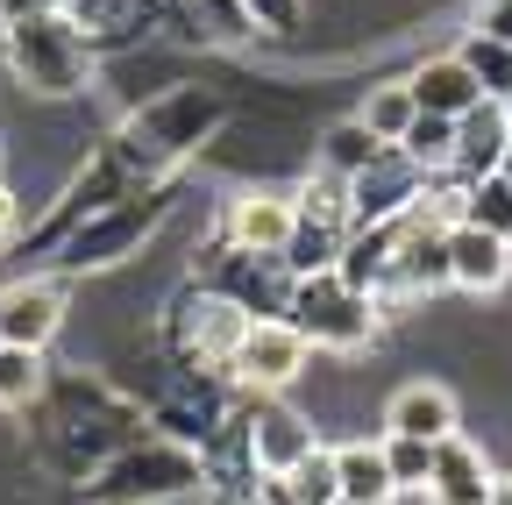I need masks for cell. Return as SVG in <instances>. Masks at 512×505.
<instances>
[{
  "label": "cell",
  "mask_w": 512,
  "mask_h": 505,
  "mask_svg": "<svg viewBox=\"0 0 512 505\" xmlns=\"http://www.w3.org/2000/svg\"><path fill=\"white\" fill-rule=\"evenodd\" d=\"M221 121H228V107H221L214 86H171V93H157L136 114L114 121L107 157L136 178V185H171L178 164H192V157L221 136Z\"/></svg>",
  "instance_id": "1"
},
{
  "label": "cell",
  "mask_w": 512,
  "mask_h": 505,
  "mask_svg": "<svg viewBox=\"0 0 512 505\" xmlns=\"http://www.w3.org/2000/svg\"><path fill=\"white\" fill-rule=\"evenodd\" d=\"M0 57H8V79L36 100H72V93L93 86V43L79 36V22L64 8L8 22L0 29Z\"/></svg>",
  "instance_id": "2"
},
{
  "label": "cell",
  "mask_w": 512,
  "mask_h": 505,
  "mask_svg": "<svg viewBox=\"0 0 512 505\" xmlns=\"http://www.w3.org/2000/svg\"><path fill=\"white\" fill-rule=\"evenodd\" d=\"M164 214H171V193H164V185H136L128 200H114V207H100V214H86V221L64 228L57 271H64V278H86V271H107V264H121V257H136V249L157 235Z\"/></svg>",
  "instance_id": "3"
},
{
  "label": "cell",
  "mask_w": 512,
  "mask_h": 505,
  "mask_svg": "<svg viewBox=\"0 0 512 505\" xmlns=\"http://www.w3.org/2000/svg\"><path fill=\"white\" fill-rule=\"evenodd\" d=\"M242 328H249V313H242L235 299L207 292L200 278H185V285L164 299V349H171V363H185V370H221V377H228V356H235Z\"/></svg>",
  "instance_id": "4"
},
{
  "label": "cell",
  "mask_w": 512,
  "mask_h": 505,
  "mask_svg": "<svg viewBox=\"0 0 512 505\" xmlns=\"http://www.w3.org/2000/svg\"><path fill=\"white\" fill-rule=\"evenodd\" d=\"M285 321L313 342V349H335V356H356L370 349L377 335V299L356 292L342 271H313V278H292V306Z\"/></svg>",
  "instance_id": "5"
},
{
  "label": "cell",
  "mask_w": 512,
  "mask_h": 505,
  "mask_svg": "<svg viewBox=\"0 0 512 505\" xmlns=\"http://www.w3.org/2000/svg\"><path fill=\"white\" fill-rule=\"evenodd\" d=\"M178 491H200V449H185V441H136V449H121L93 484L86 498L100 505H143V498H178Z\"/></svg>",
  "instance_id": "6"
},
{
  "label": "cell",
  "mask_w": 512,
  "mask_h": 505,
  "mask_svg": "<svg viewBox=\"0 0 512 505\" xmlns=\"http://www.w3.org/2000/svg\"><path fill=\"white\" fill-rule=\"evenodd\" d=\"M306 363H313V342L285 321V313H271V321H249L242 328V342L228 356V385L242 399H278V392H292L306 377Z\"/></svg>",
  "instance_id": "7"
},
{
  "label": "cell",
  "mask_w": 512,
  "mask_h": 505,
  "mask_svg": "<svg viewBox=\"0 0 512 505\" xmlns=\"http://www.w3.org/2000/svg\"><path fill=\"white\" fill-rule=\"evenodd\" d=\"M192 278H200L207 292H221V299H235L249 321H271V313L292 306V271H285V257H256V249H235V242H221V235L200 249Z\"/></svg>",
  "instance_id": "8"
},
{
  "label": "cell",
  "mask_w": 512,
  "mask_h": 505,
  "mask_svg": "<svg viewBox=\"0 0 512 505\" xmlns=\"http://www.w3.org/2000/svg\"><path fill=\"white\" fill-rule=\"evenodd\" d=\"M228 413H235V385H228L221 370H185V363L164 377V392L150 399L157 434H164V441H185V449H200V441H207Z\"/></svg>",
  "instance_id": "9"
},
{
  "label": "cell",
  "mask_w": 512,
  "mask_h": 505,
  "mask_svg": "<svg viewBox=\"0 0 512 505\" xmlns=\"http://www.w3.org/2000/svg\"><path fill=\"white\" fill-rule=\"evenodd\" d=\"M292 228H299V200H292V193H271V185H249V193H235L228 214H221V242L256 249V257H285Z\"/></svg>",
  "instance_id": "10"
},
{
  "label": "cell",
  "mask_w": 512,
  "mask_h": 505,
  "mask_svg": "<svg viewBox=\"0 0 512 505\" xmlns=\"http://www.w3.org/2000/svg\"><path fill=\"white\" fill-rule=\"evenodd\" d=\"M420 185H427V171H420L413 157L384 150L370 171H356V178H349V228H370V221H399V214H413Z\"/></svg>",
  "instance_id": "11"
},
{
  "label": "cell",
  "mask_w": 512,
  "mask_h": 505,
  "mask_svg": "<svg viewBox=\"0 0 512 505\" xmlns=\"http://www.w3.org/2000/svg\"><path fill=\"white\" fill-rule=\"evenodd\" d=\"M57 328H64V278L0 285V342L8 349H50Z\"/></svg>",
  "instance_id": "12"
},
{
  "label": "cell",
  "mask_w": 512,
  "mask_h": 505,
  "mask_svg": "<svg viewBox=\"0 0 512 505\" xmlns=\"http://www.w3.org/2000/svg\"><path fill=\"white\" fill-rule=\"evenodd\" d=\"M242 413H249V449H256V470H264V477H285L313 441H320L313 420L285 406V392L278 399H242Z\"/></svg>",
  "instance_id": "13"
},
{
  "label": "cell",
  "mask_w": 512,
  "mask_h": 505,
  "mask_svg": "<svg viewBox=\"0 0 512 505\" xmlns=\"http://www.w3.org/2000/svg\"><path fill=\"white\" fill-rule=\"evenodd\" d=\"M448 242V285L456 292H498L505 278H512V242L505 235H491V228H477V221H456L441 235Z\"/></svg>",
  "instance_id": "14"
},
{
  "label": "cell",
  "mask_w": 512,
  "mask_h": 505,
  "mask_svg": "<svg viewBox=\"0 0 512 505\" xmlns=\"http://www.w3.org/2000/svg\"><path fill=\"white\" fill-rule=\"evenodd\" d=\"M384 434H413V441H448L463 434V406L448 385H434V377H413V385L392 392V406H384Z\"/></svg>",
  "instance_id": "15"
},
{
  "label": "cell",
  "mask_w": 512,
  "mask_h": 505,
  "mask_svg": "<svg viewBox=\"0 0 512 505\" xmlns=\"http://www.w3.org/2000/svg\"><path fill=\"white\" fill-rule=\"evenodd\" d=\"M420 498L427 505H484L491 498V463H484V449H477L470 434L434 441V477H427Z\"/></svg>",
  "instance_id": "16"
},
{
  "label": "cell",
  "mask_w": 512,
  "mask_h": 505,
  "mask_svg": "<svg viewBox=\"0 0 512 505\" xmlns=\"http://www.w3.org/2000/svg\"><path fill=\"white\" fill-rule=\"evenodd\" d=\"M164 22L185 43H200V50H235V43L256 36V22H249L242 0H164Z\"/></svg>",
  "instance_id": "17"
},
{
  "label": "cell",
  "mask_w": 512,
  "mask_h": 505,
  "mask_svg": "<svg viewBox=\"0 0 512 505\" xmlns=\"http://www.w3.org/2000/svg\"><path fill=\"white\" fill-rule=\"evenodd\" d=\"M64 15L79 22V36L100 50V43H136L164 22V0H57Z\"/></svg>",
  "instance_id": "18"
},
{
  "label": "cell",
  "mask_w": 512,
  "mask_h": 505,
  "mask_svg": "<svg viewBox=\"0 0 512 505\" xmlns=\"http://www.w3.org/2000/svg\"><path fill=\"white\" fill-rule=\"evenodd\" d=\"M512 150V121H505V100H477L463 121H456V178H491Z\"/></svg>",
  "instance_id": "19"
},
{
  "label": "cell",
  "mask_w": 512,
  "mask_h": 505,
  "mask_svg": "<svg viewBox=\"0 0 512 505\" xmlns=\"http://www.w3.org/2000/svg\"><path fill=\"white\" fill-rule=\"evenodd\" d=\"M413 86V100H420V114H448V121H463L477 100H491L484 86H477V72L463 65V57L456 50H448V57H427V65L406 79Z\"/></svg>",
  "instance_id": "20"
},
{
  "label": "cell",
  "mask_w": 512,
  "mask_h": 505,
  "mask_svg": "<svg viewBox=\"0 0 512 505\" xmlns=\"http://www.w3.org/2000/svg\"><path fill=\"white\" fill-rule=\"evenodd\" d=\"M335 484H342L349 505H392V498H399L392 463H384V434L342 441V449H335Z\"/></svg>",
  "instance_id": "21"
},
{
  "label": "cell",
  "mask_w": 512,
  "mask_h": 505,
  "mask_svg": "<svg viewBox=\"0 0 512 505\" xmlns=\"http://www.w3.org/2000/svg\"><path fill=\"white\" fill-rule=\"evenodd\" d=\"M384 150H392V143H377V136H370V121H363V114H349V121H335V129L320 136L313 164H320V171H335V178H356V171H370Z\"/></svg>",
  "instance_id": "22"
},
{
  "label": "cell",
  "mask_w": 512,
  "mask_h": 505,
  "mask_svg": "<svg viewBox=\"0 0 512 505\" xmlns=\"http://www.w3.org/2000/svg\"><path fill=\"white\" fill-rule=\"evenodd\" d=\"M43 392H50L43 349H8V342H0V413H29Z\"/></svg>",
  "instance_id": "23"
},
{
  "label": "cell",
  "mask_w": 512,
  "mask_h": 505,
  "mask_svg": "<svg viewBox=\"0 0 512 505\" xmlns=\"http://www.w3.org/2000/svg\"><path fill=\"white\" fill-rule=\"evenodd\" d=\"M392 150L413 157L427 178H441V171H456V121H448V114H413V129Z\"/></svg>",
  "instance_id": "24"
},
{
  "label": "cell",
  "mask_w": 512,
  "mask_h": 505,
  "mask_svg": "<svg viewBox=\"0 0 512 505\" xmlns=\"http://www.w3.org/2000/svg\"><path fill=\"white\" fill-rule=\"evenodd\" d=\"M342 235H349V228H335V221H299L292 242H285V271H292V278L335 271V264H342Z\"/></svg>",
  "instance_id": "25"
},
{
  "label": "cell",
  "mask_w": 512,
  "mask_h": 505,
  "mask_svg": "<svg viewBox=\"0 0 512 505\" xmlns=\"http://www.w3.org/2000/svg\"><path fill=\"white\" fill-rule=\"evenodd\" d=\"M299 505H342V484H335V449H320V441H313V449L278 477Z\"/></svg>",
  "instance_id": "26"
},
{
  "label": "cell",
  "mask_w": 512,
  "mask_h": 505,
  "mask_svg": "<svg viewBox=\"0 0 512 505\" xmlns=\"http://www.w3.org/2000/svg\"><path fill=\"white\" fill-rule=\"evenodd\" d=\"M413 114H420V100H413L406 79H399V86H370V100H363V121H370L377 143H399V136L413 129Z\"/></svg>",
  "instance_id": "27"
},
{
  "label": "cell",
  "mask_w": 512,
  "mask_h": 505,
  "mask_svg": "<svg viewBox=\"0 0 512 505\" xmlns=\"http://www.w3.org/2000/svg\"><path fill=\"white\" fill-rule=\"evenodd\" d=\"M299 221H335V228H349V178H335V171H320L313 164V178L299 185Z\"/></svg>",
  "instance_id": "28"
},
{
  "label": "cell",
  "mask_w": 512,
  "mask_h": 505,
  "mask_svg": "<svg viewBox=\"0 0 512 505\" xmlns=\"http://www.w3.org/2000/svg\"><path fill=\"white\" fill-rule=\"evenodd\" d=\"M384 463H392V484H399V498H413V491H427V477H434V441H413V434H384Z\"/></svg>",
  "instance_id": "29"
},
{
  "label": "cell",
  "mask_w": 512,
  "mask_h": 505,
  "mask_svg": "<svg viewBox=\"0 0 512 505\" xmlns=\"http://www.w3.org/2000/svg\"><path fill=\"white\" fill-rule=\"evenodd\" d=\"M463 65L477 72V86L491 93V100H505L512 93V43H491V36H463Z\"/></svg>",
  "instance_id": "30"
},
{
  "label": "cell",
  "mask_w": 512,
  "mask_h": 505,
  "mask_svg": "<svg viewBox=\"0 0 512 505\" xmlns=\"http://www.w3.org/2000/svg\"><path fill=\"white\" fill-rule=\"evenodd\" d=\"M463 221H477V228H491V235H505V242H512V185H505L498 171H491V178H470Z\"/></svg>",
  "instance_id": "31"
},
{
  "label": "cell",
  "mask_w": 512,
  "mask_h": 505,
  "mask_svg": "<svg viewBox=\"0 0 512 505\" xmlns=\"http://www.w3.org/2000/svg\"><path fill=\"white\" fill-rule=\"evenodd\" d=\"M242 8H249V22L264 36H292L306 22V0H242Z\"/></svg>",
  "instance_id": "32"
},
{
  "label": "cell",
  "mask_w": 512,
  "mask_h": 505,
  "mask_svg": "<svg viewBox=\"0 0 512 505\" xmlns=\"http://www.w3.org/2000/svg\"><path fill=\"white\" fill-rule=\"evenodd\" d=\"M470 36L512 43V0H477V15H470Z\"/></svg>",
  "instance_id": "33"
},
{
  "label": "cell",
  "mask_w": 512,
  "mask_h": 505,
  "mask_svg": "<svg viewBox=\"0 0 512 505\" xmlns=\"http://www.w3.org/2000/svg\"><path fill=\"white\" fill-rule=\"evenodd\" d=\"M15 235H22V200L8 193V185H0V249H8Z\"/></svg>",
  "instance_id": "34"
},
{
  "label": "cell",
  "mask_w": 512,
  "mask_h": 505,
  "mask_svg": "<svg viewBox=\"0 0 512 505\" xmlns=\"http://www.w3.org/2000/svg\"><path fill=\"white\" fill-rule=\"evenodd\" d=\"M43 8H57V0H0V29H8V22H29V15H43Z\"/></svg>",
  "instance_id": "35"
},
{
  "label": "cell",
  "mask_w": 512,
  "mask_h": 505,
  "mask_svg": "<svg viewBox=\"0 0 512 505\" xmlns=\"http://www.w3.org/2000/svg\"><path fill=\"white\" fill-rule=\"evenodd\" d=\"M256 505H299V498H292L278 477H264V484H256Z\"/></svg>",
  "instance_id": "36"
},
{
  "label": "cell",
  "mask_w": 512,
  "mask_h": 505,
  "mask_svg": "<svg viewBox=\"0 0 512 505\" xmlns=\"http://www.w3.org/2000/svg\"><path fill=\"white\" fill-rule=\"evenodd\" d=\"M143 505H207V491H178V498H143Z\"/></svg>",
  "instance_id": "37"
},
{
  "label": "cell",
  "mask_w": 512,
  "mask_h": 505,
  "mask_svg": "<svg viewBox=\"0 0 512 505\" xmlns=\"http://www.w3.org/2000/svg\"><path fill=\"white\" fill-rule=\"evenodd\" d=\"M484 505H512V477H505V484L491 477V498H484Z\"/></svg>",
  "instance_id": "38"
},
{
  "label": "cell",
  "mask_w": 512,
  "mask_h": 505,
  "mask_svg": "<svg viewBox=\"0 0 512 505\" xmlns=\"http://www.w3.org/2000/svg\"><path fill=\"white\" fill-rule=\"evenodd\" d=\"M498 178H505V185H512V150H505V164H498Z\"/></svg>",
  "instance_id": "39"
},
{
  "label": "cell",
  "mask_w": 512,
  "mask_h": 505,
  "mask_svg": "<svg viewBox=\"0 0 512 505\" xmlns=\"http://www.w3.org/2000/svg\"><path fill=\"white\" fill-rule=\"evenodd\" d=\"M207 505H256V498H207Z\"/></svg>",
  "instance_id": "40"
},
{
  "label": "cell",
  "mask_w": 512,
  "mask_h": 505,
  "mask_svg": "<svg viewBox=\"0 0 512 505\" xmlns=\"http://www.w3.org/2000/svg\"><path fill=\"white\" fill-rule=\"evenodd\" d=\"M505 121H512V93H505Z\"/></svg>",
  "instance_id": "41"
},
{
  "label": "cell",
  "mask_w": 512,
  "mask_h": 505,
  "mask_svg": "<svg viewBox=\"0 0 512 505\" xmlns=\"http://www.w3.org/2000/svg\"><path fill=\"white\" fill-rule=\"evenodd\" d=\"M342 505H349V498H342Z\"/></svg>",
  "instance_id": "42"
}]
</instances>
